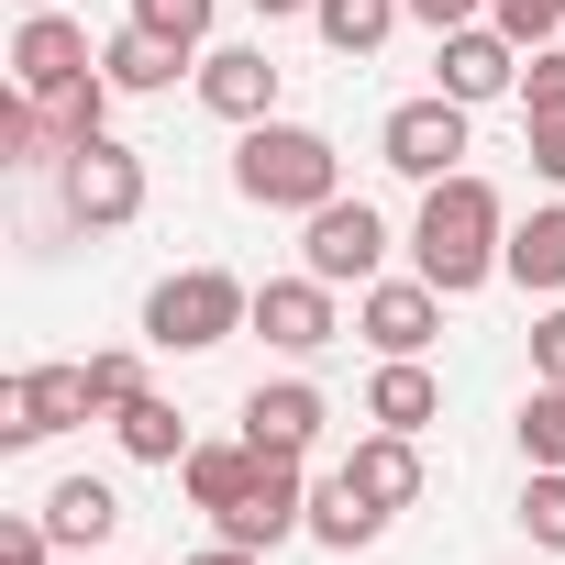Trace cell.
Segmentation results:
<instances>
[{
    "label": "cell",
    "instance_id": "6da1fadb",
    "mask_svg": "<svg viewBox=\"0 0 565 565\" xmlns=\"http://www.w3.org/2000/svg\"><path fill=\"white\" fill-rule=\"evenodd\" d=\"M411 266L433 277L444 300H466V289H488V277L510 266V233H499V189L488 178H433L422 189V222H411Z\"/></svg>",
    "mask_w": 565,
    "mask_h": 565
},
{
    "label": "cell",
    "instance_id": "7a4b0ae2",
    "mask_svg": "<svg viewBox=\"0 0 565 565\" xmlns=\"http://www.w3.org/2000/svg\"><path fill=\"white\" fill-rule=\"evenodd\" d=\"M233 189L255 200V211H322V200H344V156H333V134H311V122H244V145H233Z\"/></svg>",
    "mask_w": 565,
    "mask_h": 565
},
{
    "label": "cell",
    "instance_id": "3957f363",
    "mask_svg": "<svg viewBox=\"0 0 565 565\" xmlns=\"http://www.w3.org/2000/svg\"><path fill=\"white\" fill-rule=\"evenodd\" d=\"M244 322H255V289L222 277V266H178L167 289L145 300V344H167V355H211V344H233Z\"/></svg>",
    "mask_w": 565,
    "mask_h": 565
},
{
    "label": "cell",
    "instance_id": "277c9868",
    "mask_svg": "<svg viewBox=\"0 0 565 565\" xmlns=\"http://www.w3.org/2000/svg\"><path fill=\"white\" fill-rule=\"evenodd\" d=\"M56 178H67V211H78L89 233H122V222L145 211V156L111 145V134H89L78 156H56Z\"/></svg>",
    "mask_w": 565,
    "mask_h": 565
},
{
    "label": "cell",
    "instance_id": "5b68a950",
    "mask_svg": "<svg viewBox=\"0 0 565 565\" xmlns=\"http://www.w3.org/2000/svg\"><path fill=\"white\" fill-rule=\"evenodd\" d=\"M78 422H100L89 366H34V377L0 388V444H45V433H78Z\"/></svg>",
    "mask_w": 565,
    "mask_h": 565
},
{
    "label": "cell",
    "instance_id": "8992f818",
    "mask_svg": "<svg viewBox=\"0 0 565 565\" xmlns=\"http://www.w3.org/2000/svg\"><path fill=\"white\" fill-rule=\"evenodd\" d=\"M377 255H388V222H377L366 200H322V211H311V233H300V266L322 277V289H366Z\"/></svg>",
    "mask_w": 565,
    "mask_h": 565
},
{
    "label": "cell",
    "instance_id": "52a82bcc",
    "mask_svg": "<svg viewBox=\"0 0 565 565\" xmlns=\"http://www.w3.org/2000/svg\"><path fill=\"white\" fill-rule=\"evenodd\" d=\"M377 156H388L399 178H422V189L455 178V156H466V100H444V89H433V100H399L388 134H377Z\"/></svg>",
    "mask_w": 565,
    "mask_h": 565
},
{
    "label": "cell",
    "instance_id": "ba28073f",
    "mask_svg": "<svg viewBox=\"0 0 565 565\" xmlns=\"http://www.w3.org/2000/svg\"><path fill=\"white\" fill-rule=\"evenodd\" d=\"M289 532H311V488H300V455H255V488L222 510V543H289Z\"/></svg>",
    "mask_w": 565,
    "mask_h": 565
},
{
    "label": "cell",
    "instance_id": "9c48e42d",
    "mask_svg": "<svg viewBox=\"0 0 565 565\" xmlns=\"http://www.w3.org/2000/svg\"><path fill=\"white\" fill-rule=\"evenodd\" d=\"M244 333H266L277 355H322L344 322H333V289L300 266V277H266V289H255V322H244Z\"/></svg>",
    "mask_w": 565,
    "mask_h": 565
},
{
    "label": "cell",
    "instance_id": "30bf717a",
    "mask_svg": "<svg viewBox=\"0 0 565 565\" xmlns=\"http://www.w3.org/2000/svg\"><path fill=\"white\" fill-rule=\"evenodd\" d=\"M78 78H100V56H89V34H78L67 12H23V34H12V89H34V100H56V89H78Z\"/></svg>",
    "mask_w": 565,
    "mask_h": 565
},
{
    "label": "cell",
    "instance_id": "8fae6325",
    "mask_svg": "<svg viewBox=\"0 0 565 565\" xmlns=\"http://www.w3.org/2000/svg\"><path fill=\"white\" fill-rule=\"evenodd\" d=\"M355 333H366L377 355H422V344L444 333V289H433V277H388V289L355 300Z\"/></svg>",
    "mask_w": 565,
    "mask_h": 565
},
{
    "label": "cell",
    "instance_id": "7c38bea8",
    "mask_svg": "<svg viewBox=\"0 0 565 565\" xmlns=\"http://www.w3.org/2000/svg\"><path fill=\"white\" fill-rule=\"evenodd\" d=\"M499 89H521V45L499 34V23H466V34H444V100H499Z\"/></svg>",
    "mask_w": 565,
    "mask_h": 565
},
{
    "label": "cell",
    "instance_id": "4fadbf2b",
    "mask_svg": "<svg viewBox=\"0 0 565 565\" xmlns=\"http://www.w3.org/2000/svg\"><path fill=\"white\" fill-rule=\"evenodd\" d=\"M244 444H255V455H311V444H322V388H311V377L255 388V399H244Z\"/></svg>",
    "mask_w": 565,
    "mask_h": 565
},
{
    "label": "cell",
    "instance_id": "5bb4252c",
    "mask_svg": "<svg viewBox=\"0 0 565 565\" xmlns=\"http://www.w3.org/2000/svg\"><path fill=\"white\" fill-rule=\"evenodd\" d=\"M200 100H211L222 122H266V111H277V67H266V45H211V56H200Z\"/></svg>",
    "mask_w": 565,
    "mask_h": 565
},
{
    "label": "cell",
    "instance_id": "9a60e30c",
    "mask_svg": "<svg viewBox=\"0 0 565 565\" xmlns=\"http://www.w3.org/2000/svg\"><path fill=\"white\" fill-rule=\"evenodd\" d=\"M344 477H355L377 510H411V499H422V433H366V444L344 455Z\"/></svg>",
    "mask_w": 565,
    "mask_h": 565
},
{
    "label": "cell",
    "instance_id": "2e32d148",
    "mask_svg": "<svg viewBox=\"0 0 565 565\" xmlns=\"http://www.w3.org/2000/svg\"><path fill=\"white\" fill-rule=\"evenodd\" d=\"M45 532L89 554V543H111V532H122V499H111L100 477H56V488H45Z\"/></svg>",
    "mask_w": 565,
    "mask_h": 565
},
{
    "label": "cell",
    "instance_id": "e0dca14e",
    "mask_svg": "<svg viewBox=\"0 0 565 565\" xmlns=\"http://www.w3.org/2000/svg\"><path fill=\"white\" fill-rule=\"evenodd\" d=\"M377 532H388V510H377V499H366V488H355V477L333 466V477L311 488V543H333V554H355V543H377Z\"/></svg>",
    "mask_w": 565,
    "mask_h": 565
},
{
    "label": "cell",
    "instance_id": "ac0fdd59",
    "mask_svg": "<svg viewBox=\"0 0 565 565\" xmlns=\"http://www.w3.org/2000/svg\"><path fill=\"white\" fill-rule=\"evenodd\" d=\"M433 411H444V388L422 377V355H388L377 388H366V422H377V433H422Z\"/></svg>",
    "mask_w": 565,
    "mask_h": 565
},
{
    "label": "cell",
    "instance_id": "d6986e66",
    "mask_svg": "<svg viewBox=\"0 0 565 565\" xmlns=\"http://www.w3.org/2000/svg\"><path fill=\"white\" fill-rule=\"evenodd\" d=\"M178 488H189V499H200V510L222 521V510H233V499L255 488V444H244V433H233V444H189V466H178Z\"/></svg>",
    "mask_w": 565,
    "mask_h": 565
},
{
    "label": "cell",
    "instance_id": "ffe728a7",
    "mask_svg": "<svg viewBox=\"0 0 565 565\" xmlns=\"http://www.w3.org/2000/svg\"><path fill=\"white\" fill-rule=\"evenodd\" d=\"M399 12H411V0H311V23H322L333 56H377L399 34Z\"/></svg>",
    "mask_w": 565,
    "mask_h": 565
},
{
    "label": "cell",
    "instance_id": "44dd1931",
    "mask_svg": "<svg viewBox=\"0 0 565 565\" xmlns=\"http://www.w3.org/2000/svg\"><path fill=\"white\" fill-rule=\"evenodd\" d=\"M178 56H189V45H167V34L122 23V34L100 45V78H111V89H167V78H178Z\"/></svg>",
    "mask_w": 565,
    "mask_h": 565
},
{
    "label": "cell",
    "instance_id": "7402d4cb",
    "mask_svg": "<svg viewBox=\"0 0 565 565\" xmlns=\"http://www.w3.org/2000/svg\"><path fill=\"white\" fill-rule=\"evenodd\" d=\"M111 433H122V455H134V466H189V422H178L156 388H145L134 411H111Z\"/></svg>",
    "mask_w": 565,
    "mask_h": 565
},
{
    "label": "cell",
    "instance_id": "603a6c76",
    "mask_svg": "<svg viewBox=\"0 0 565 565\" xmlns=\"http://www.w3.org/2000/svg\"><path fill=\"white\" fill-rule=\"evenodd\" d=\"M510 277H521V289H565V200L510 233Z\"/></svg>",
    "mask_w": 565,
    "mask_h": 565
},
{
    "label": "cell",
    "instance_id": "cb8c5ba5",
    "mask_svg": "<svg viewBox=\"0 0 565 565\" xmlns=\"http://www.w3.org/2000/svg\"><path fill=\"white\" fill-rule=\"evenodd\" d=\"M521 455H532V466H565V377H543V388L521 399Z\"/></svg>",
    "mask_w": 565,
    "mask_h": 565
},
{
    "label": "cell",
    "instance_id": "d4e9b609",
    "mask_svg": "<svg viewBox=\"0 0 565 565\" xmlns=\"http://www.w3.org/2000/svg\"><path fill=\"white\" fill-rule=\"evenodd\" d=\"M521 532H532L543 554H565V466H532V488H521Z\"/></svg>",
    "mask_w": 565,
    "mask_h": 565
},
{
    "label": "cell",
    "instance_id": "484cf974",
    "mask_svg": "<svg viewBox=\"0 0 565 565\" xmlns=\"http://www.w3.org/2000/svg\"><path fill=\"white\" fill-rule=\"evenodd\" d=\"M488 23L532 56V45H554V34H565V0H488Z\"/></svg>",
    "mask_w": 565,
    "mask_h": 565
},
{
    "label": "cell",
    "instance_id": "4316f807",
    "mask_svg": "<svg viewBox=\"0 0 565 565\" xmlns=\"http://www.w3.org/2000/svg\"><path fill=\"white\" fill-rule=\"evenodd\" d=\"M521 111H532V122L565 111V45H532V67H521Z\"/></svg>",
    "mask_w": 565,
    "mask_h": 565
},
{
    "label": "cell",
    "instance_id": "83f0119b",
    "mask_svg": "<svg viewBox=\"0 0 565 565\" xmlns=\"http://www.w3.org/2000/svg\"><path fill=\"white\" fill-rule=\"evenodd\" d=\"M134 23L167 34V45H200V34H211V0H134Z\"/></svg>",
    "mask_w": 565,
    "mask_h": 565
},
{
    "label": "cell",
    "instance_id": "f1b7e54d",
    "mask_svg": "<svg viewBox=\"0 0 565 565\" xmlns=\"http://www.w3.org/2000/svg\"><path fill=\"white\" fill-rule=\"evenodd\" d=\"M89 388H100V411H134L145 399V366L134 355H89Z\"/></svg>",
    "mask_w": 565,
    "mask_h": 565
},
{
    "label": "cell",
    "instance_id": "f546056e",
    "mask_svg": "<svg viewBox=\"0 0 565 565\" xmlns=\"http://www.w3.org/2000/svg\"><path fill=\"white\" fill-rule=\"evenodd\" d=\"M45 554H56L45 521H0V565H45Z\"/></svg>",
    "mask_w": 565,
    "mask_h": 565
},
{
    "label": "cell",
    "instance_id": "4dcf8cb0",
    "mask_svg": "<svg viewBox=\"0 0 565 565\" xmlns=\"http://www.w3.org/2000/svg\"><path fill=\"white\" fill-rule=\"evenodd\" d=\"M411 23H433V34H466V23H488V0H411Z\"/></svg>",
    "mask_w": 565,
    "mask_h": 565
},
{
    "label": "cell",
    "instance_id": "1f68e13d",
    "mask_svg": "<svg viewBox=\"0 0 565 565\" xmlns=\"http://www.w3.org/2000/svg\"><path fill=\"white\" fill-rule=\"evenodd\" d=\"M532 178H554V189H565V111H554V122H532Z\"/></svg>",
    "mask_w": 565,
    "mask_h": 565
},
{
    "label": "cell",
    "instance_id": "d6a6232c",
    "mask_svg": "<svg viewBox=\"0 0 565 565\" xmlns=\"http://www.w3.org/2000/svg\"><path fill=\"white\" fill-rule=\"evenodd\" d=\"M532 377H565V311L532 322Z\"/></svg>",
    "mask_w": 565,
    "mask_h": 565
},
{
    "label": "cell",
    "instance_id": "836d02e7",
    "mask_svg": "<svg viewBox=\"0 0 565 565\" xmlns=\"http://www.w3.org/2000/svg\"><path fill=\"white\" fill-rule=\"evenodd\" d=\"M189 565H266L255 543H211V554H189Z\"/></svg>",
    "mask_w": 565,
    "mask_h": 565
},
{
    "label": "cell",
    "instance_id": "e575fe53",
    "mask_svg": "<svg viewBox=\"0 0 565 565\" xmlns=\"http://www.w3.org/2000/svg\"><path fill=\"white\" fill-rule=\"evenodd\" d=\"M255 12H266V23H289V12H311V0H255Z\"/></svg>",
    "mask_w": 565,
    "mask_h": 565
},
{
    "label": "cell",
    "instance_id": "d590c367",
    "mask_svg": "<svg viewBox=\"0 0 565 565\" xmlns=\"http://www.w3.org/2000/svg\"><path fill=\"white\" fill-rule=\"evenodd\" d=\"M23 12H56V0H23Z\"/></svg>",
    "mask_w": 565,
    "mask_h": 565
}]
</instances>
